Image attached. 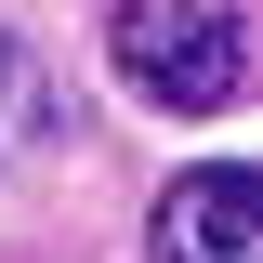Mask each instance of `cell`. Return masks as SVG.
<instances>
[{
  "label": "cell",
  "mask_w": 263,
  "mask_h": 263,
  "mask_svg": "<svg viewBox=\"0 0 263 263\" xmlns=\"http://www.w3.org/2000/svg\"><path fill=\"white\" fill-rule=\"evenodd\" d=\"M40 132H53V66H40L27 40H0V171L27 158Z\"/></svg>",
  "instance_id": "cell-3"
},
{
  "label": "cell",
  "mask_w": 263,
  "mask_h": 263,
  "mask_svg": "<svg viewBox=\"0 0 263 263\" xmlns=\"http://www.w3.org/2000/svg\"><path fill=\"white\" fill-rule=\"evenodd\" d=\"M145 263H263V171H237V158L184 171V184L158 197Z\"/></svg>",
  "instance_id": "cell-2"
},
{
  "label": "cell",
  "mask_w": 263,
  "mask_h": 263,
  "mask_svg": "<svg viewBox=\"0 0 263 263\" xmlns=\"http://www.w3.org/2000/svg\"><path fill=\"white\" fill-rule=\"evenodd\" d=\"M119 79L171 119H224L237 79H250V27H237V0H119V27H105Z\"/></svg>",
  "instance_id": "cell-1"
}]
</instances>
